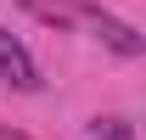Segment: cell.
Returning <instances> with one entry per match:
<instances>
[{
	"label": "cell",
	"mask_w": 146,
	"mask_h": 140,
	"mask_svg": "<svg viewBox=\"0 0 146 140\" xmlns=\"http://www.w3.org/2000/svg\"><path fill=\"white\" fill-rule=\"evenodd\" d=\"M0 79H6L11 90H39V67H34V56L23 51V39L6 34V28H0Z\"/></svg>",
	"instance_id": "obj_1"
},
{
	"label": "cell",
	"mask_w": 146,
	"mask_h": 140,
	"mask_svg": "<svg viewBox=\"0 0 146 140\" xmlns=\"http://www.w3.org/2000/svg\"><path fill=\"white\" fill-rule=\"evenodd\" d=\"M84 22H90V28H96V34H101V39H107V45H112V51H118V56H141V51H146V39L135 34L129 22H118V17H101V11H90V17H84Z\"/></svg>",
	"instance_id": "obj_2"
},
{
	"label": "cell",
	"mask_w": 146,
	"mask_h": 140,
	"mask_svg": "<svg viewBox=\"0 0 146 140\" xmlns=\"http://www.w3.org/2000/svg\"><path fill=\"white\" fill-rule=\"evenodd\" d=\"M90 135L96 140H135V123H129V118H96Z\"/></svg>",
	"instance_id": "obj_3"
},
{
	"label": "cell",
	"mask_w": 146,
	"mask_h": 140,
	"mask_svg": "<svg viewBox=\"0 0 146 140\" xmlns=\"http://www.w3.org/2000/svg\"><path fill=\"white\" fill-rule=\"evenodd\" d=\"M0 140H28V135H23V129H0Z\"/></svg>",
	"instance_id": "obj_4"
}]
</instances>
